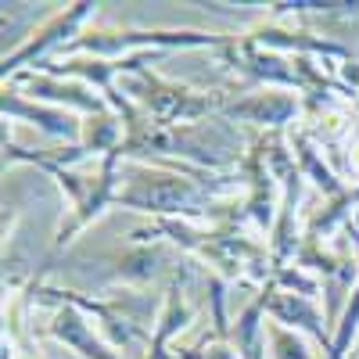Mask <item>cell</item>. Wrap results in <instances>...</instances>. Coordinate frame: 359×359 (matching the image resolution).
<instances>
[{"label": "cell", "mask_w": 359, "mask_h": 359, "mask_svg": "<svg viewBox=\"0 0 359 359\" xmlns=\"http://www.w3.org/2000/svg\"><path fill=\"white\" fill-rule=\"evenodd\" d=\"M194 323V306H191V266L180 262L176 273L165 287V298L151 320V341H147L144 359H205L201 345L194 348H176V338Z\"/></svg>", "instance_id": "cell-7"}, {"label": "cell", "mask_w": 359, "mask_h": 359, "mask_svg": "<svg viewBox=\"0 0 359 359\" xmlns=\"http://www.w3.org/2000/svg\"><path fill=\"white\" fill-rule=\"evenodd\" d=\"M8 341H11V338H8ZM11 348H15V341H11ZM11 359H36V355H33V352H18V348H15V352H11Z\"/></svg>", "instance_id": "cell-16"}, {"label": "cell", "mask_w": 359, "mask_h": 359, "mask_svg": "<svg viewBox=\"0 0 359 359\" xmlns=\"http://www.w3.org/2000/svg\"><path fill=\"white\" fill-rule=\"evenodd\" d=\"M43 334L54 338L57 345H65L69 352L83 355V359H126L118 352L115 341H108L94 323H90V313L72 306V302H57L50 320L43 323Z\"/></svg>", "instance_id": "cell-9"}, {"label": "cell", "mask_w": 359, "mask_h": 359, "mask_svg": "<svg viewBox=\"0 0 359 359\" xmlns=\"http://www.w3.org/2000/svg\"><path fill=\"white\" fill-rule=\"evenodd\" d=\"M123 90L137 111H144L162 126H194L201 118H216L226 104L223 94H205V90L165 79L151 69H137L123 76Z\"/></svg>", "instance_id": "cell-4"}, {"label": "cell", "mask_w": 359, "mask_h": 359, "mask_svg": "<svg viewBox=\"0 0 359 359\" xmlns=\"http://www.w3.org/2000/svg\"><path fill=\"white\" fill-rule=\"evenodd\" d=\"M291 147H294L298 172H302V176H313V180H316V187H320L327 198H341V191H345V187H341V180H338L331 169H327V165L316 158V147H313L302 133L294 137V144H291Z\"/></svg>", "instance_id": "cell-14"}, {"label": "cell", "mask_w": 359, "mask_h": 359, "mask_svg": "<svg viewBox=\"0 0 359 359\" xmlns=\"http://www.w3.org/2000/svg\"><path fill=\"white\" fill-rule=\"evenodd\" d=\"M4 162H8V165H33V169L47 172L54 184L69 194V212L62 216V223H57V230H54L50 255H62L90 223L101 219L108 208H115L118 165H123L118 151L108 155V158L97 165V172H72V169H65V165H54V162L40 158L36 151H25V147H18L11 137H4Z\"/></svg>", "instance_id": "cell-1"}, {"label": "cell", "mask_w": 359, "mask_h": 359, "mask_svg": "<svg viewBox=\"0 0 359 359\" xmlns=\"http://www.w3.org/2000/svg\"><path fill=\"white\" fill-rule=\"evenodd\" d=\"M233 36L205 33V29H86V33L65 50V57H133V54H162V50H223Z\"/></svg>", "instance_id": "cell-5"}, {"label": "cell", "mask_w": 359, "mask_h": 359, "mask_svg": "<svg viewBox=\"0 0 359 359\" xmlns=\"http://www.w3.org/2000/svg\"><path fill=\"white\" fill-rule=\"evenodd\" d=\"M266 338H269V359H316L306 334L287 331V327H280V323H269Z\"/></svg>", "instance_id": "cell-15"}, {"label": "cell", "mask_w": 359, "mask_h": 359, "mask_svg": "<svg viewBox=\"0 0 359 359\" xmlns=\"http://www.w3.org/2000/svg\"><path fill=\"white\" fill-rule=\"evenodd\" d=\"M266 316L273 323H280V327H287V331H298V334L313 338L316 345H323V352H331L334 334L323 327L327 320L316 306V298L298 294V291H284V287L273 284V277H269L266 280Z\"/></svg>", "instance_id": "cell-11"}, {"label": "cell", "mask_w": 359, "mask_h": 359, "mask_svg": "<svg viewBox=\"0 0 359 359\" xmlns=\"http://www.w3.org/2000/svg\"><path fill=\"white\" fill-rule=\"evenodd\" d=\"M115 208L144 212L151 219H194V223H205L208 208H212V194H208V184H201L194 172H180V169H162V165L123 158V165H118Z\"/></svg>", "instance_id": "cell-2"}, {"label": "cell", "mask_w": 359, "mask_h": 359, "mask_svg": "<svg viewBox=\"0 0 359 359\" xmlns=\"http://www.w3.org/2000/svg\"><path fill=\"white\" fill-rule=\"evenodd\" d=\"M11 86H18L25 97H33L40 104H54V108H65L79 118L86 115H101L111 104L104 101V94H97L94 86H86L79 79H62V76H50V72H18L15 79H8Z\"/></svg>", "instance_id": "cell-8"}, {"label": "cell", "mask_w": 359, "mask_h": 359, "mask_svg": "<svg viewBox=\"0 0 359 359\" xmlns=\"http://www.w3.org/2000/svg\"><path fill=\"white\" fill-rule=\"evenodd\" d=\"M108 262H111V280L147 284V280L158 277V266L165 262V248H162V241H130Z\"/></svg>", "instance_id": "cell-13"}, {"label": "cell", "mask_w": 359, "mask_h": 359, "mask_svg": "<svg viewBox=\"0 0 359 359\" xmlns=\"http://www.w3.org/2000/svg\"><path fill=\"white\" fill-rule=\"evenodd\" d=\"M298 115V97L287 94V90H277V86H262L248 97H237V101H226L219 118L226 123H252V126H266V130H280L284 123Z\"/></svg>", "instance_id": "cell-12"}, {"label": "cell", "mask_w": 359, "mask_h": 359, "mask_svg": "<svg viewBox=\"0 0 359 359\" xmlns=\"http://www.w3.org/2000/svg\"><path fill=\"white\" fill-rule=\"evenodd\" d=\"M94 15H97V4H90V0H79V4H69L62 11H54L15 50L4 54V62H0V76H4V83L15 79L18 72H33V69L47 65L50 54H65L86 33V22Z\"/></svg>", "instance_id": "cell-6"}, {"label": "cell", "mask_w": 359, "mask_h": 359, "mask_svg": "<svg viewBox=\"0 0 359 359\" xmlns=\"http://www.w3.org/2000/svg\"><path fill=\"white\" fill-rule=\"evenodd\" d=\"M162 237L191 252L194 259H201L205 266H212L226 280L266 277V248L255 245L252 237H241L233 226H223V223L201 226L194 219H151V226L133 230L130 241H162Z\"/></svg>", "instance_id": "cell-3"}, {"label": "cell", "mask_w": 359, "mask_h": 359, "mask_svg": "<svg viewBox=\"0 0 359 359\" xmlns=\"http://www.w3.org/2000/svg\"><path fill=\"white\" fill-rule=\"evenodd\" d=\"M0 111H4V123H25L40 130L50 140H65L69 147L79 140L83 133V118L65 111V108H54V104H40L33 97H25L18 86L4 83V94H0Z\"/></svg>", "instance_id": "cell-10"}]
</instances>
